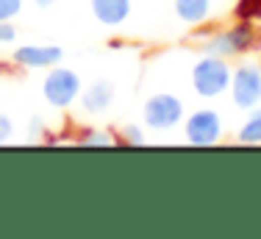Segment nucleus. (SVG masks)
Returning a JSON list of instances; mask_svg holds the SVG:
<instances>
[{
    "mask_svg": "<svg viewBox=\"0 0 261 239\" xmlns=\"http://www.w3.org/2000/svg\"><path fill=\"white\" fill-rule=\"evenodd\" d=\"M231 73H233V67L228 64V59L206 53L192 64V89L203 100L222 98L231 89Z\"/></svg>",
    "mask_w": 261,
    "mask_h": 239,
    "instance_id": "obj_1",
    "label": "nucleus"
},
{
    "mask_svg": "<svg viewBox=\"0 0 261 239\" xmlns=\"http://www.w3.org/2000/svg\"><path fill=\"white\" fill-rule=\"evenodd\" d=\"M81 89H84V78L78 75V70L67 64H56L50 70H45V78H42V98H45L47 106L59 111H67L70 106L78 103Z\"/></svg>",
    "mask_w": 261,
    "mask_h": 239,
    "instance_id": "obj_2",
    "label": "nucleus"
},
{
    "mask_svg": "<svg viewBox=\"0 0 261 239\" xmlns=\"http://www.w3.org/2000/svg\"><path fill=\"white\" fill-rule=\"evenodd\" d=\"M184 117H186V106L172 92H156L142 106L145 128L153 131V134H170V131H175L178 125H184Z\"/></svg>",
    "mask_w": 261,
    "mask_h": 239,
    "instance_id": "obj_3",
    "label": "nucleus"
},
{
    "mask_svg": "<svg viewBox=\"0 0 261 239\" xmlns=\"http://www.w3.org/2000/svg\"><path fill=\"white\" fill-rule=\"evenodd\" d=\"M258 45V31H256V22L250 20H236L233 25L217 31L214 36L206 42V53H214V56H222V59H233V56H242L247 50H253Z\"/></svg>",
    "mask_w": 261,
    "mask_h": 239,
    "instance_id": "obj_4",
    "label": "nucleus"
},
{
    "mask_svg": "<svg viewBox=\"0 0 261 239\" xmlns=\"http://www.w3.org/2000/svg\"><path fill=\"white\" fill-rule=\"evenodd\" d=\"M225 136V123L214 109H195L184 117V139L192 148H211Z\"/></svg>",
    "mask_w": 261,
    "mask_h": 239,
    "instance_id": "obj_5",
    "label": "nucleus"
},
{
    "mask_svg": "<svg viewBox=\"0 0 261 239\" xmlns=\"http://www.w3.org/2000/svg\"><path fill=\"white\" fill-rule=\"evenodd\" d=\"M228 95H231L233 106L239 111L261 106V67L256 61H242V64L233 67Z\"/></svg>",
    "mask_w": 261,
    "mask_h": 239,
    "instance_id": "obj_6",
    "label": "nucleus"
},
{
    "mask_svg": "<svg viewBox=\"0 0 261 239\" xmlns=\"http://www.w3.org/2000/svg\"><path fill=\"white\" fill-rule=\"evenodd\" d=\"M114 100H117V84L111 78H97V81H92L89 86L81 89L78 103H81V111H84V114L97 117V114H106V111L114 106Z\"/></svg>",
    "mask_w": 261,
    "mask_h": 239,
    "instance_id": "obj_7",
    "label": "nucleus"
},
{
    "mask_svg": "<svg viewBox=\"0 0 261 239\" xmlns=\"http://www.w3.org/2000/svg\"><path fill=\"white\" fill-rule=\"evenodd\" d=\"M14 64L25 67V70H50V67L64 61V50L59 45H20L14 47Z\"/></svg>",
    "mask_w": 261,
    "mask_h": 239,
    "instance_id": "obj_8",
    "label": "nucleus"
},
{
    "mask_svg": "<svg viewBox=\"0 0 261 239\" xmlns=\"http://www.w3.org/2000/svg\"><path fill=\"white\" fill-rule=\"evenodd\" d=\"M89 11L106 28H120L128 22L134 6H130V0H89Z\"/></svg>",
    "mask_w": 261,
    "mask_h": 239,
    "instance_id": "obj_9",
    "label": "nucleus"
},
{
    "mask_svg": "<svg viewBox=\"0 0 261 239\" xmlns=\"http://www.w3.org/2000/svg\"><path fill=\"white\" fill-rule=\"evenodd\" d=\"M211 0H172L175 17L186 25H203L211 17Z\"/></svg>",
    "mask_w": 261,
    "mask_h": 239,
    "instance_id": "obj_10",
    "label": "nucleus"
},
{
    "mask_svg": "<svg viewBox=\"0 0 261 239\" xmlns=\"http://www.w3.org/2000/svg\"><path fill=\"white\" fill-rule=\"evenodd\" d=\"M236 142L239 145H261V106L247 109L245 119L236 128Z\"/></svg>",
    "mask_w": 261,
    "mask_h": 239,
    "instance_id": "obj_11",
    "label": "nucleus"
},
{
    "mask_svg": "<svg viewBox=\"0 0 261 239\" xmlns=\"http://www.w3.org/2000/svg\"><path fill=\"white\" fill-rule=\"evenodd\" d=\"M78 145H86V148H109V145H117L120 139H117L111 131H103V128H81L78 136H75Z\"/></svg>",
    "mask_w": 261,
    "mask_h": 239,
    "instance_id": "obj_12",
    "label": "nucleus"
},
{
    "mask_svg": "<svg viewBox=\"0 0 261 239\" xmlns=\"http://www.w3.org/2000/svg\"><path fill=\"white\" fill-rule=\"evenodd\" d=\"M233 17H236V20L258 22V20H261V0H236Z\"/></svg>",
    "mask_w": 261,
    "mask_h": 239,
    "instance_id": "obj_13",
    "label": "nucleus"
},
{
    "mask_svg": "<svg viewBox=\"0 0 261 239\" xmlns=\"http://www.w3.org/2000/svg\"><path fill=\"white\" fill-rule=\"evenodd\" d=\"M145 125H136V123H128L125 128H122V136L120 142L122 145H130V148H136V145H145L147 142V134H145Z\"/></svg>",
    "mask_w": 261,
    "mask_h": 239,
    "instance_id": "obj_14",
    "label": "nucleus"
},
{
    "mask_svg": "<svg viewBox=\"0 0 261 239\" xmlns=\"http://www.w3.org/2000/svg\"><path fill=\"white\" fill-rule=\"evenodd\" d=\"M25 0H0V22H14V17H20Z\"/></svg>",
    "mask_w": 261,
    "mask_h": 239,
    "instance_id": "obj_15",
    "label": "nucleus"
},
{
    "mask_svg": "<svg viewBox=\"0 0 261 239\" xmlns=\"http://www.w3.org/2000/svg\"><path fill=\"white\" fill-rule=\"evenodd\" d=\"M11 136H14V119L0 111V145H6Z\"/></svg>",
    "mask_w": 261,
    "mask_h": 239,
    "instance_id": "obj_16",
    "label": "nucleus"
},
{
    "mask_svg": "<svg viewBox=\"0 0 261 239\" xmlns=\"http://www.w3.org/2000/svg\"><path fill=\"white\" fill-rule=\"evenodd\" d=\"M14 39H17L14 22H0V45H11Z\"/></svg>",
    "mask_w": 261,
    "mask_h": 239,
    "instance_id": "obj_17",
    "label": "nucleus"
},
{
    "mask_svg": "<svg viewBox=\"0 0 261 239\" xmlns=\"http://www.w3.org/2000/svg\"><path fill=\"white\" fill-rule=\"evenodd\" d=\"M39 134H45V119H42V117H31V123H28V136H31V139H36Z\"/></svg>",
    "mask_w": 261,
    "mask_h": 239,
    "instance_id": "obj_18",
    "label": "nucleus"
},
{
    "mask_svg": "<svg viewBox=\"0 0 261 239\" xmlns=\"http://www.w3.org/2000/svg\"><path fill=\"white\" fill-rule=\"evenodd\" d=\"M34 3L39 6V9H50V6H56L59 0H34Z\"/></svg>",
    "mask_w": 261,
    "mask_h": 239,
    "instance_id": "obj_19",
    "label": "nucleus"
}]
</instances>
